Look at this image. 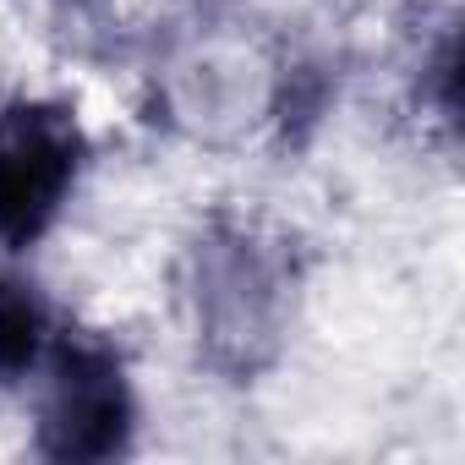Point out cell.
<instances>
[{"instance_id":"obj_3","label":"cell","mask_w":465,"mask_h":465,"mask_svg":"<svg viewBox=\"0 0 465 465\" xmlns=\"http://www.w3.org/2000/svg\"><path fill=\"white\" fill-rule=\"evenodd\" d=\"M197 323H208V340L219 345H242V340H263L274 323V302H280V280L263 263L258 242L224 236L203 252L197 263Z\"/></svg>"},{"instance_id":"obj_4","label":"cell","mask_w":465,"mask_h":465,"mask_svg":"<svg viewBox=\"0 0 465 465\" xmlns=\"http://www.w3.org/2000/svg\"><path fill=\"white\" fill-rule=\"evenodd\" d=\"M61 307L23 258H0V394L23 400L28 383L39 378L55 334H61Z\"/></svg>"},{"instance_id":"obj_1","label":"cell","mask_w":465,"mask_h":465,"mask_svg":"<svg viewBox=\"0 0 465 465\" xmlns=\"http://www.w3.org/2000/svg\"><path fill=\"white\" fill-rule=\"evenodd\" d=\"M34 449L61 465H99L137 449L143 389L126 351L83 323H61L39 378L28 383Z\"/></svg>"},{"instance_id":"obj_2","label":"cell","mask_w":465,"mask_h":465,"mask_svg":"<svg viewBox=\"0 0 465 465\" xmlns=\"http://www.w3.org/2000/svg\"><path fill=\"white\" fill-rule=\"evenodd\" d=\"M94 164L88 126L61 94L0 99V258L34 252L66 224Z\"/></svg>"}]
</instances>
